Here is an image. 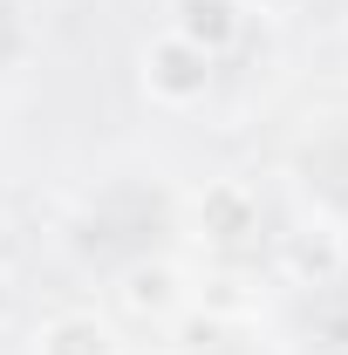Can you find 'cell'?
Instances as JSON below:
<instances>
[{
	"label": "cell",
	"instance_id": "1",
	"mask_svg": "<svg viewBox=\"0 0 348 355\" xmlns=\"http://www.w3.org/2000/svg\"><path fill=\"white\" fill-rule=\"evenodd\" d=\"M137 69H143L150 103H164V110H191V103H205V96H212V76H218V62L205 55V48H191L177 28L150 35L143 55H137Z\"/></svg>",
	"mask_w": 348,
	"mask_h": 355
},
{
	"label": "cell",
	"instance_id": "2",
	"mask_svg": "<svg viewBox=\"0 0 348 355\" xmlns=\"http://www.w3.org/2000/svg\"><path fill=\"white\" fill-rule=\"evenodd\" d=\"M191 225L205 246H239L260 232V191L246 178H212L198 198H191Z\"/></svg>",
	"mask_w": 348,
	"mask_h": 355
},
{
	"label": "cell",
	"instance_id": "3",
	"mask_svg": "<svg viewBox=\"0 0 348 355\" xmlns=\"http://www.w3.org/2000/svg\"><path fill=\"white\" fill-rule=\"evenodd\" d=\"M342 266H348V239H342L335 219H307V225H294L280 239V273L294 287H335Z\"/></svg>",
	"mask_w": 348,
	"mask_h": 355
},
{
	"label": "cell",
	"instance_id": "4",
	"mask_svg": "<svg viewBox=\"0 0 348 355\" xmlns=\"http://www.w3.org/2000/svg\"><path fill=\"white\" fill-rule=\"evenodd\" d=\"M116 294H123V308H130L137 321H171V314L184 308V280H177L171 260H137Z\"/></svg>",
	"mask_w": 348,
	"mask_h": 355
},
{
	"label": "cell",
	"instance_id": "5",
	"mask_svg": "<svg viewBox=\"0 0 348 355\" xmlns=\"http://www.w3.org/2000/svg\"><path fill=\"white\" fill-rule=\"evenodd\" d=\"M177 35L191 48H205V55H225V48L239 42V28H246V14H239V0H177Z\"/></svg>",
	"mask_w": 348,
	"mask_h": 355
},
{
	"label": "cell",
	"instance_id": "6",
	"mask_svg": "<svg viewBox=\"0 0 348 355\" xmlns=\"http://www.w3.org/2000/svg\"><path fill=\"white\" fill-rule=\"evenodd\" d=\"M35 355H116V328L103 314H55L35 342Z\"/></svg>",
	"mask_w": 348,
	"mask_h": 355
},
{
	"label": "cell",
	"instance_id": "7",
	"mask_svg": "<svg viewBox=\"0 0 348 355\" xmlns=\"http://www.w3.org/2000/svg\"><path fill=\"white\" fill-rule=\"evenodd\" d=\"M253 7H260V14H273V21H280V14H301L307 0H253Z\"/></svg>",
	"mask_w": 348,
	"mask_h": 355
},
{
	"label": "cell",
	"instance_id": "8",
	"mask_svg": "<svg viewBox=\"0 0 348 355\" xmlns=\"http://www.w3.org/2000/svg\"><path fill=\"white\" fill-rule=\"evenodd\" d=\"M7 314H14V280L0 273V321H7Z\"/></svg>",
	"mask_w": 348,
	"mask_h": 355
},
{
	"label": "cell",
	"instance_id": "9",
	"mask_svg": "<svg viewBox=\"0 0 348 355\" xmlns=\"http://www.w3.org/2000/svg\"><path fill=\"white\" fill-rule=\"evenodd\" d=\"M0 232H7V219H0Z\"/></svg>",
	"mask_w": 348,
	"mask_h": 355
}]
</instances>
